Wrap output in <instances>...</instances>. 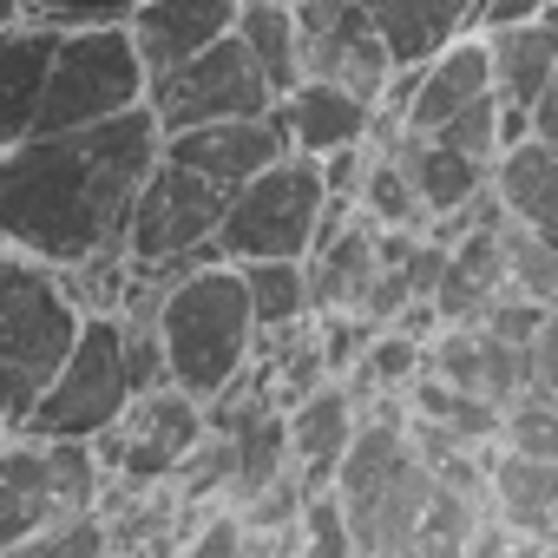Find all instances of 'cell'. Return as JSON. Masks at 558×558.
I'll return each instance as SVG.
<instances>
[{
	"label": "cell",
	"mask_w": 558,
	"mask_h": 558,
	"mask_svg": "<svg viewBox=\"0 0 558 558\" xmlns=\"http://www.w3.org/2000/svg\"><path fill=\"white\" fill-rule=\"evenodd\" d=\"M132 368H125V316L119 310H86L80 342L66 349V362L53 368V381L40 388V401L27 408L21 434H47V440H99L125 421L132 408Z\"/></svg>",
	"instance_id": "obj_7"
},
{
	"label": "cell",
	"mask_w": 558,
	"mask_h": 558,
	"mask_svg": "<svg viewBox=\"0 0 558 558\" xmlns=\"http://www.w3.org/2000/svg\"><path fill=\"white\" fill-rule=\"evenodd\" d=\"M381 269V223L368 210H355L342 230H329L310 250V290H316V316L329 310H362Z\"/></svg>",
	"instance_id": "obj_20"
},
{
	"label": "cell",
	"mask_w": 558,
	"mask_h": 558,
	"mask_svg": "<svg viewBox=\"0 0 558 558\" xmlns=\"http://www.w3.org/2000/svg\"><path fill=\"white\" fill-rule=\"evenodd\" d=\"M395 401L401 395H381V408L362 414V427L336 466V493L349 506L355 551H414L421 519L440 486V473L414 447V408H395Z\"/></svg>",
	"instance_id": "obj_3"
},
{
	"label": "cell",
	"mask_w": 558,
	"mask_h": 558,
	"mask_svg": "<svg viewBox=\"0 0 558 558\" xmlns=\"http://www.w3.org/2000/svg\"><path fill=\"white\" fill-rule=\"evenodd\" d=\"M236 8L243 0H138V14L125 21L151 80L197 60L204 47H217L223 34H236Z\"/></svg>",
	"instance_id": "obj_16"
},
{
	"label": "cell",
	"mask_w": 558,
	"mask_h": 558,
	"mask_svg": "<svg viewBox=\"0 0 558 558\" xmlns=\"http://www.w3.org/2000/svg\"><path fill=\"white\" fill-rule=\"evenodd\" d=\"M303 551L316 558H349L355 551V525H349V506L336 486H316L310 506H303Z\"/></svg>",
	"instance_id": "obj_31"
},
{
	"label": "cell",
	"mask_w": 558,
	"mask_h": 558,
	"mask_svg": "<svg viewBox=\"0 0 558 558\" xmlns=\"http://www.w3.org/2000/svg\"><path fill=\"white\" fill-rule=\"evenodd\" d=\"M158 336H165V362L171 381L197 401L230 395L263 349V323L243 283V263L230 256H204L191 269H178L171 283H158Z\"/></svg>",
	"instance_id": "obj_2"
},
{
	"label": "cell",
	"mask_w": 558,
	"mask_h": 558,
	"mask_svg": "<svg viewBox=\"0 0 558 558\" xmlns=\"http://www.w3.org/2000/svg\"><path fill=\"white\" fill-rule=\"evenodd\" d=\"M165 158V125L151 99L106 125L34 132L0 151V243H14L53 269L125 250L132 204Z\"/></svg>",
	"instance_id": "obj_1"
},
{
	"label": "cell",
	"mask_w": 558,
	"mask_h": 558,
	"mask_svg": "<svg viewBox=\"0 0 558 558\" xmlns=\"http://www.w3.org/2000/svg\"><path fill=\"white\" fill-rule=\"evenodd\" d=\"M151 99V66L132 40L125 21L99 27H60L53 73H47V106L40 132H73V125H106L119 112H138Z\"/></svg>",
	"instance_id": "obj_6"
},
{
	"label": "cell",
	"mask_w": 558,
	"mask_h": 558,
	"mask_svg": "<svg viewBox=\"0 0 558 558\" xmlns=\"http://www.w3.org/2000/svg\"><path fill=\"white\" fill-rule=\"evenodd\" d=\"M27 21H47V27H99V21H132L138 0H21Z\"/></svg>",
	"instance_id": "obj_32"
},
{
	"label": "cell",
	"mask_w": 558,
	"mask_h": 558,
	"mask_svg": "<svg viewBox=\"0 0 558 558\" xmlns=\"http://www.w3.org/2000/svg\"><path fill=\"white\" fill-rule=\"evenodd\" d=\"M243 283H250V303H256L263 336L296 329V323H310V316H316L310 256H256V263H243Z\"/></svg>",
	"instance_id": "obj_26"
},
{
	"label": "cell",
	"mask_w": 558,
	"mask_h": 558,
	"mask_svg": "<svg viewBox=\"0 0 558 558\" xmlns=\"http://www.w3.org/2000/svg\"><path fill=\"white\" fill-rule=\"evenodd\" d=\"M236 34H243V47L256 53V66L269 73L276 99L310 80V73H303V27H296V8H290V0H243V8H236Z\"/></svg>",
	"instance_id": "obj_25"
},
{
	"label": "cell",
	"mask_w": 558,
	"mask_h": 558,
	"mask_svg": "<svg viewBox=\"0 0 558 558\" xmlns=\"http://www.w3.org/2000/svg\"><path fill=\"white\" fill-rule=\"evenodd\" d=\"M368 14L388 34L401 73L408 66H427L460 34H480V0H368Z\"/></svg>",
	"instance_id": "obj_22"
},
{
	"label": "cell",
	"mask_w": 558,
	"mask_h": 558,
	"mask_svg": "<svg viewBox=\"0 0 558 558\" xmlns=\"http://www.w3.org/2000/svg\"><path fill=\"white\" fill-rule=\"evenodd\" d=\"M421 368H427V342L421 336H408V329H375V342L362 349V362L342 375L355 395H362V408H368V395L381 401V395H408L414 381H421Z\"/></svg>",
	"instance_id": "obj_27"
},
{
	"label": "cell",
	"mask_w": 558,
	"mask_h": 558,
	"mask_svg": "<svg viewBox=\"0 0 558 558\" xmlns=\"http://www.w3.org/2000/svg\"><path fill=\"white\" fill-rule=\"evenodd\" d=\"M506 283H512L506 223H480V230L447 243V269H440L434 310H440V323H486V310L506 296Z\"/></svg>",
	"instance_id": "obj_19"
},
{
	"label": "cell",
	"mask_w": 558,
	"mask_h": 558,
	"mask_svg": "<svg viewBox=\"0 0 558 558\" xmlns=\"http://www.w3.org/2000/svg\"><path fill=\"white\" fill-rule=\"evenodd\" d=\"M545 316H551V310H545L538 296H525V290H512V283H506V296L486 310V323H480V329H493L499 342H519V349H532V336L545 329Z\"/></svg>",
	"instance_id": "obj_33"
},
{
	"label": "cell",
	"mask_w": 558,
	"mask_h": 558,
	"mask_svg": "<svg viewBox=\"0 0 558 558\" xmlns=\"http://www.w3.org/2000/svg\"><path fill=\"white\" fill-rule=\"evenodd\" d=\"M210 434V408L197 395H184L178 381L151 388V395H132L125 421L112 434H99V453H106V473L112 486L106 493H158L184 473V460L204 447Z\"/></svg>",
	"instance_id": "obj_10"
},
{
	"label": "cell",
	"mask_w": 558,
	"mask_h": 558,
	"mask_svg": "<svg viewBox=\"0 0 558 558\" xmlns=\"http://www.w3.org/2000/svg\"><path fill=\"white\" fill-rule=\"evenodd\" d=\"M506 263H512V290H525L545 310H558V243H545L538 230L506 217Z\"/></svg>",
	"instance_id": "obj_29"
},
{
	"label": "cell",
	"mask_w": 558,
	"mask_h": 558,
	"mask_svg": "<svg viewBox=\"0 0 558 558\" xmlns=\"http://www.w3.org/2000/svg\"><path fill=\"white\" fill-rule=\"evenodd\" d=\"M499 447H512V453H538V460H558V395L525 388L519 401H506Z\"/></svg>",
	"instance_id": "obj_30"
},
{
	"label": "cell",
	"mask_w": 558,
	"mask_h": 558,
	"mask_svg": "<svg viewBox=\"0 0 558 558\" xmlns=\"http://www.w3.org/2000/svg\"><path fill=\"white\" fill-rule=\"evenodd\" d=\"M86 310L66 276L14 243H0V434H21L27 408L80 342Z\"/></svg>",
	"instance_id": "obj_4"
},
{
	"label": "cell",
	"mask_w": 558,
	"mask_h": 558,
	"mask_svg": "<svg viewBox=\"0 0 558 558\" xmlns=\"http://www.w3.org/2000/svg\"><path fill=\"white\" fill-rule=\"evenodd\" d=\"M151 112L165 132L210 125V119H250V112H276V86L256 66V53L243 47V34H223L197 60L151 80Z\"/></svg>",
	"instance_id": "obj_11"
},
{
	"label": "cell",
	"mask_w": 558,
	"mask_h": 558,
	"mask_svg": "<svg viewBox=\"0 0 558 558\" xmlns=\"http://www.w3.org/2000/svg\"><path fill=\"white\" fill-rule=\"evenodd\" d=\"M296 27H303V73L310 80H336V86H355L362 99H388L401 66H395V47L388 34L375 27L368 0H303L296 8Z\"/></svg>",
	"instance_id": "obj_12"
},
{
	"label": "cell",
	"mask_w": 558,
	"mask_h": 558,
	"mask_svg": "<svg viewBox=\"0 0 558 558\" xmlns=\"http://www.w3.org/2000/svg\"><path fill=\"white\" fill-rule=\"evenodd\" d=\"M362 210H368L381 230H427V223H434L427 197L414 191L408 165H401L388 145H375V165H368V184H362Z\"/></svg>",
	"instance_id": "obj_28"
},
{
	"label": "cell",
	"mask_w": 558,
	"mask_h": 558,
	"mask_svg": "<svg viewBox=\"0 0 558 558\" xmlns=\"http://www.w3.org/2000/svg\"><path fill=\"white\" fill-rule=\"evenodd\" d=\"M551 0H480V34L493 27H525V21H545Z\"/></svg>",
	"instance_id": "obj_35"
},
{
	"label": "cell",
	"mask_w": 558,
	"mask_h": 558,
	"mask_svg": "<svg viewBox=\"0 0 558 558\" xmlns=\"http://www.w3.org/2000/svg\"><path fill=\"white\" fill-rule=\"evenodd\" d=\"M329 217V178L323 158L283 151L269 171H256L243 191H230V210L217 223V256L256 263V256H310Z\"/></svg>",
	"instance_id": "obj_8"
},
{
	"label": "cell",
	"mask_w": 558,
	"mask_h": 558,
	"mask_svg": "<svg viewBox=\"0 0 558 558\" xmlns=\"http://www.w3.org/2000/svg\"><path fill=\"white\" fill-rule=\"evenodd\" d=\"M493 512L525 545H558V460L538 453H493Z\"/></svg>",
	"instance_id": "obj_21"
},
{
	"label": "cell",
	"mask_w": 558,
	"mask_h": 558,
	"mask_svg": "<svg viewBox=\"0 0 558 558\" xmlns=\"http://www.w3.org/2000/svg\"><path fill=\"white\" fill-rule=\"evenodd\" d=\"M493 191H499V204H506L512 223H525L545 243H558V151L545 138L506 145L499 165H493Z\"/></svg>",
	"instance_id": "obj_23"
},
{
	"label": "cell",
	"mask_w": 558,
	"mask_h": 558,
	"mask_svg": "<svg viewBox=\"0 0 558 558\" xmlns=\"http://www.w3.org/2000/svg\"><path fill=\"white\" fill-rule=\"evenodd\" d=\"M493 93L506 106H538V93L558 80V21H525V27H493Z\"/></svg>",
	"instance_id": "obj_24"
},
{
	"label": "cell",
	"mask_w": 558,
	"mask_h": 558,
	"mask_svg": "<svg viewBox=\"0 0 558 558\" xmlns=\"http://www.w3.org/2000/svg\"><path fill=\"white\" fill-rule=\"evenodd\" d=\"M480 99H493V53H486V34H460V40L440 47L427 66H408L381 106H388L408 132H440L447 119H460V112L480 106Z\"/></svg>",
	"instance_id": "obj_13"
},
{
	"label": "cell",
	"mask_w": 558,
	"mask_h": 558,
	"mask_svg": "<svg viewBox=\"0 0 558 558\" xmlns=\"http://www.w3.org/2000/svg\"><path fill=\"white\" fill-rule=\"evenodd\" d=\"M53 47H60V27H47V21H21L0 34V151H14L21 138L40 132Z\"/></svg>",
	"instance_id": "obj_17"
},
{
	"label": "cell",
	"mask_w": 558,
	"mask_h": 558,
	"mask_svg": "<svg viewBox=\"0 0 558 558\" xmlns=\"http://www.w3.org/2000/svg\"><path fill=\"white\" fill-rule=\"evenodd\" d=\"M106 486L99 440L0 434V551H27L47 525L106 506Z\"/></svg>",
	"instance_id": "obj_5"
},
{
	"label": "cell",
	"mask_w": 558,
	"mask_h": 558,
	"mask_svg": "<svg viewBox=\"0 0 558 558\" xmlns=\"http://www.w3.org/2000/svg\"><path fill=\"white\" fill-rule=\"evenodd\" d=\"M223 210H230V191L165 151V158L151 165L138 204H132V230H125L132 269L145 276V283H171L178 269L217 256V223H223Z\"/></svg>",
	"instance_id": "obj_9"
},
{
	"label": "cell",
	"mask_w": 558,
	"mask_h": 558,
	"mask_svg": "<svg viewBox=\"0 0 558 558\" xmlns=\"http://www.w3.org/2000/svg\"><path fill=\"white\" fill-rule=\"evenodd\" d=\"M525 368H532V381L525 388H538V395H558V310L545 316V329L532 336V349H525Z\"/></svg>",
	"instance_id": "obj_34"
},
{
	"label": "cell",
	"mask_w": 558,
	"mask_h": 558,
	"mask_svg": "<svg viewBox=\"0 0 558 558\" xmlns=\"http://www.w3.org/2000/svg\"><path fill=\"white\" fill-rule=\"evenodd\" d=\"M165 151L191 171H204L223 191H243L256 171H269L276 158L290 151V132L276 112H250V119H210V125H184L165 132Z\"/></svg>",
	"instance_id": "obj_14"
},
{
	"label": "cell",
	"mask_w": 558,
	"mask_h": 558,
	"mask_svg": "<svg viewBox=\"0 0 558 558\" xmlns=\"http://www.w3.org/2000/svg\"><path fill=\"white\" fill-rule=\"evenodd\" d=\"M283 414H290V460H296V473L310 486H336V466H342V453H349V440H355V427L368 414L362 395L336 375V381H323L316 395H303Z\"/></svg>",
	"instance_id": "obj_18"
},
{
	"label": "cell",
	"mask_w": 558,
	"mask_h": 558,
	"mask_svg": "<svg viewBox=\"0 0 558 558\" xmlns=\"http://www.w3.org/2000/svg\"><path fill=\"white\" fill-rule=\"evenodd\" d=\"M290 8H303V0H290Z\"/></svg>",
	"instance_id": "obj_37"
},
{
	"label": "cell",
	"mask_w": 558,
	"mask_h": 558,
	"mask_svg": "<svg viewBox=\"0 0 558 558\" xmlns=\"http://www.w3.org/2000/svg\"><path fill=\"white\" fill-rule=\"evenodd\" d=\"M276 119L290 132V151H310V158H329L342 145H362L375 138V119L381 106L362 99L355 86H336V80H303L276 99Z\"/></svg>",
	"instance_id": "obj_15"
},
{
	"label": "cell",
	"mask_w": 558,
	"mask_h": 558,
	"mask_svg": "<svg viewBox=\"0 0 558 558\" xmlns=\"http://www.w3.org/2000/svg\"><path fill=\"white\" fill-rule=\"evenodd\" d=\"M27 21V8H21V0H0V34H8V27H21Z\"/></svg>",
	"instance_id": "obj_36"
}]
</instances>
